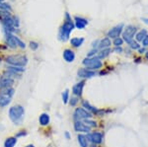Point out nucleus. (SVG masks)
I'll use <instances>...</instances> for the list:
<instances>
[{
  "instance_id": "412c9836",
  "label": "nucleus",
  "mask_w": 148,
  "mask_h": 147,
  "mask_svg": "<svg viewBox=\"0 0 148 147\" xmlns=\"http://www.w3.org/2000/svg\"><path fill=\"white\" fill-rule=\"evenodd\" d=\"M17 143V138L16 137H8L4 142V147H14Z\"/></svg>"
},
{
  "instance_id": "58836bf2",
  "label": "nucleus",
  "mask_w": 148,
  "mask_h": 147,
  "mask_svg": "<svg viewBox=\"0 0 148 147\" xmlns=\"http://www.w3.org/2000/svg\"><path fill=\"white\" fill-rule=\"evenodd\" d=\"M141 20H142L144 23H146L147 25H148V19H147V18H141Z\"/></svg>"
},
{
  "instance_id": "ddd939ff",
  "label": "nucleus",
  "mask_w": 148,
  "mask_h": 147,
  "mask_svg": "<svg viewBox=\"0 0 148 147\" xmlns=\"http://www.w3.org/2000/svg\"><path fill=\"white\" fill-rule=\"evenodd\" d=\"M84 85H85V81H81V82L74 85L73 88H72V93H73L74 96H76V97H81V96H82Z\"/></svg>"
},
{
  "instance_id": "c756f323",
  "label": "nucleus",
  "mask_w": 148,
  "mask_h": 147,
  "mask_svg": "<svg viewBox=\"0 0 148 147\" xmlns=\"http://www.w3.org/2000/svg\"><path fill=\"white\" fill-rule=\"evenodd\" d=\"M123 44V38H116L114 40V46H121V44Z\"/></svg>"
},
{
  "instance_id": "b1692460",
  "label": "nucleus",
  "mask_w": 148,
  "mask_h": 147,
  "mask_svg": "<svg viewBox=\"0 0 148 147\" xmlns=\"http://www.w3.org/2000/svg\"><path fill=\"white\" fill-rule=\"evenodd\" d=\"M7 70L8 71H10V72H13V73H22V72H24L25 71V68H23V67H18V66H12V65H10V66H8L7 67Z\"/></svg>"
},
{
  "instance_id": "1a4fd4ad",
  "label": "nucleus",
  "mask_w": 148,
  "mask_h": 147,
  "mask_svg": "<svg viewBox=\"0 0 148 147\" xmlns=\"http://www.w3.org/2000/svg\"><path fill=\"white\" fill-rule=\"evenodd\" d=\"M88 141L92 142L93 144H101L103 142V134L100 132H93V133H88L87 135Z\"/></svg>"
},
{
  "instance_id": "aec40b11",
  "label": "nucleus",
  "mask_w": 148,
  "mask_h": 147,
  "mask_svg": "<svg viewBox=\"0 0 148 147\" xmlns=\"http://www.w3.org/2000/svg\"><path fill=\"white\" fill-rule=\"evenodd\" d=\"M10 103H11L10 97H7V96H4V95L0 94V107H1V108H4V107L8 106Z\"/></svg>"
},
{
  "instance_id": "f3484780",
  "label": "nucleus",
  "mask_w": 148,
  "mask_h": 147,
  "mask_svg": "<svg viewBox=\"0 0 148 147\" xmlns=\"http://www.w3.org/2000/svg\"><path fill=\"white\" fill-rule=\"evenodd\" d=\"M111 44H112L111 39H109V38H105V39H103L99 42V46H98V47H99L100 49H109V47L111 46Z\"/></svg>"
},
{
  "instance_id": "7c9ffc66",
  "label": "nucleus",
  "mask_w": 148,
  "mask_h": 147,
  "mask_svg": "<svg viewBox=\"0 0 148 147\" xmlns=\"http://www.w3.org/2000/svg\"><path fill=\"white\" fill-rule=\"evenodd\" d=\"M128 44H130V46L132 49H140V44H138L137 42H135L134 40H133V41L131 42H130Z\"/></svg>"
},
{
  "instance_id": "a211bd4d",
  "label": "nucleus",
  "mask_w": 148,
  "mask_h": 147,
  "mask_svg": "<svg viewBox=\"0 0 148 147\" xmlns=\"http://www.w3.org/2000/svg\"><path fill=\"white\" fill-rule=\"evenodd\" d=\"M77 140H78V143H79L80 147H88V139H87V136L85 134H78L77 136Z\"/></svg>"
},
{
  "instance_id": "39448f33",
  "label": "nucleus",
  "mask_w": 148,
  "mask_h": 147,
  "mask_svg": "<svg viewBox=\"0 0 148 147\" xmlns=\"http://www.w3.org/2000/svg\"><path fill=\"white\" fill-rule=\"evenodd\" d=\"M137 32V29L136 27L132 25H128L125 27V32L123 33V42H126V44H130L133 41V37L134 35L136 34Z\"/></svg>"
},
{
  "instance_id": "0eeeda50",
  "label": "nucleus",
  "mask_w": 148,
  "mask_h": 147,
  "mask_svg": "<svg viewBox=\"0 0 148 147\" xmlns=\"http://www.w3.org/2000/svg\"><path fill=\"white\" fill-rule=\"evenodd\" d=\"M123 24H120V25H116V27H114L113 29H111L108 32V38L109 39H116V38H120L121 34L123 33Z\"/></svg>"
},
{
  "instance_id": "a19ab883",
  "label": "nucleus",
  "mask_w": 148,
  "mask_h": 147,
  "mask_svg": "<svg viewBox=\"0 0 148 147\" xmlns=\"http://www.w3.org/2000/svg\"><path fill=\"white\" fill-rule=\"evenodd\" d=\"M64 134H65V137H66V138H67V139H69V138H70V135H69V133H68L67 131H66V132H65V133H64Z\"/></svg>"
},
{
  "instance_id": "20e7f679",
  "label": "nucleus",
  "mask_w": 148,
  "mask_h": 147,
  "mask_svg": "<svg viewBox=\"0 0 148 147\" xmlns=\"http://www.w3.org/2000/svg\"><path fill=\"white\" fill-rule=\"evenodd\" d=\"M83 65L86 66L87 69H90V70H98L102 67L103 63L101 61V59L97 56H94V57H86L84 60H83Z\"/></svg>"
},
{
  "instance_id": "4468645a",
  "label": "nucleus",
  "mask_w": 148,
  "mask_h": 147,
  "mask_svg": "<svg viewBox=\"0 0 148 147\" xmlns=\"http://www.w3.org/2000/svg\"><path fill=\"white\" fill-rule=\"evenodd\" d=\"M74 20H75L74 26H75V27L77 28V29H79V30H83L86 26L88 25V20H87V19H85V18L76 16V17L74 18Z\"/></svg>"
},
{
  "instance_id": "6ab92c4d",
  "label": "nucleus",
  "mask_w": 148,
  "mask_h": 147,
  "mask_svg": "<svg viewBox=\"0 0 148 147\" xmlns=\"http://www.w3.org/2000/svg\"><path fill=\"white\" fill-rule=\"evenodd\" d=\"M84 42V39L83 38H72L70 40V44L73 47H79Z\"/></svg>"
},
{
  "instance_id": "9d476101",
  "label": "nucleus",
  "mask_w": 148,
  "mask_h": 147,
  "mask_svg": "<svg viewBox=\"0 0 148 147\" xmlns=\"http://www.w3.org/2000/svg\"><path fill=\"white\" fill-rule=\"evenodd\" d=\"M77 75L80 78H84V79H88V78H92L96 75V72L93 70L87 69V68H80L77 71Z\"/></svg>"
},
{
  "instance_id": "393cba45",
  "label": "nucleus",
  "mask_w": 148,
  "mask_h": 147,
  "mask_svg": "<svg viewBox=\"0 0 148 147\" xmlns=\"http://www.w3.org/2000/svg\"><path fill=\"white\" fill-rule=\"evenodd\" d=\"M111 49H101V51L98 53V56L97 57H99L100 59L101 58H106L107 56L109 55L110 53H111Z\"/></svg>"
},
{
  "instance_id": "72a5a7b5",
  "label": "nucleus",
  "mask_w": 148,
  "mask_h": 147,
  "mask_svg": "<svg viewBox=\"0 0 148 147\" xmlns=\"http://www.w3.org/2000/svg\"><path fill=\"white\" fill-rule=\"evenodd\" d=\"M30 47L33 49V51H36V49H39V44L36 42H30Z\"/></svg>"
},
{
  "instance_id": "4c0bfd02",
  "label": "nucleus",
  "mask_w": 148,
  "mask_h": 147,
  "mask_svg": "<svg viewBox=\"0 0 148 147\" xmlns=\"http://www.w3.org/2000/svg\"><path fill=\"white\" fill-rule=\"evenodd\" d=\"M99 46V41H95V42H93V44H92V46L94 47V49H96V47Z\"/></svg>"
},
{
  "instance_id": "423d86ee",
  "label": "nucleus",
  "mask_w": 148,
  "mask_h": 147,
  "mask_svg": "<svg viewBox=\"0 0 148 147\" xmlns=\"http://www.w3.org/2000/svg\"><path fill=\"white\" fill-rule=\"evenodd\" d=\"M93 113L86 111L84 108H77L73 113V118L75 120H83L86 118H92Z\"/></svg>"
},
{
  "instance_id": "6e6552de",
  "label": "nucleus",
  "mask_w": 148,
  "mask_h": 147,
  "mask_svg": "<svg viewBox=\"0 0 148 147\" xmlns=\"http://www.w3.org/2000/svg\"><path fill=\"white\" fill-rule=\"evenodd\" d=\"M74 129L77 132H81V133H89L91 127L86 125L82 120H75L74 122Z\"/></svg>"
},
{
  "instance_id": "e433bc0d",
  "label": "nucleus",
  "mask_w": 148,
  "mask_h": 147,
  "mask_svg": "<svg viewBox=\"0 0 148 147\" xmlns=\"http://www.w3.org/2000/svg\"><path fill=\"white\" fill-rule=\"evenodd\" d=\"M114 51H116V53H123V49H121V46H116V47H114Z\"/></svg>"
},
{
  "instance_id": "c85d7f7f",
  "label": "nucleus",
  "mask_w": 148,
  "mask_h": 147,
  "mask_svg": "<svg viewBox=\"0 0 148 147\" xmlns=\"http://www.w3.org/2000/svg\"><path fill=\"white\" fill-rule=\"evenodd\" d=\"M79 102V100H78V97L74 96V97H71L70 99H69V104H70L71 107H74L77 105V103Z\"/></svg>"
},
{
  "instance_id": "dca6fc26",
  "label": "nucleus",
  "mask_w": 148,
  "mask_h": 147,
  "mask_svg": "<svg viewBox=\"0 0 148 147\" xmlns=\"http://www.w3.org/2000/svg\"><path fill=\"white\" fill-rule=\"evenodd\" d=\"M49 122H51V117H49V113H42L39 118V122L42 126H47L49 125Z\"/></svg>"
},
{
  "instance_id": "4be33fe9",
  "label": "nucleus",
  "mask_w": 148,
  "mask_h": 147,
  "mask_svg": "<svg viewBox=\"0 0 148 147\" xmlns=\"http://www.w3.org/2000/svg\"><path fill=\"white\" fill-rule=\"evenodd\" d=\"M14 93H15V90L12 88V87H9V88H6V89H3V90H0V94L4 95V96H7V97H10V98L13 96Z\"/></svg>"
},
{
  "instance_id": "2f4dec72",
  "label": "nucleus",
  "mask_w": 148,
  "mask_h": 147,
  "mask_svg": "<svg viewBox=\"0 0 148 147\" xmlns=\"http://www.w3.org/2000/svg\"><path fill=\"white\" fill-rule=\"evenodd\" d=\"M15 40H16V44H17V46H20L21 49H25V47H26L25 42L21 41V40L19 39V38L16 37V36H15Z\"/></svg>"
},
{
  "instance_id": "f8f14e48",
  "label": "nucleus",
  "mask_w": 148,
  "mask_h": 147,
  "mask_svg": "<svg viewBox=\"0 0 148 147\" xmlns=\"http://www.w3.org/2000/svg\"><path fill=\"white\" fill-rule=\"evenodd\" d=\"M5 40L7 42V46L11 49H16L17 47V44H16V40H15V36L12 33L5 32Z\"/></svg>"
},
{
  "instance_id": "f704fd0d",
  "label": "nucleus",
  "mask_w": 148,
  "mask_h": 147,
  "mask_svg": "<svg viewBox=\"0 0 148 147\" xmlns=\"http://www.w3.org/2000/svg\"><path fill=\"white\" fill-rule=\"evenodd\" d=\"M27 135V131L26 130H20L19 132H17V134H16V138H18V137H22V136H25Z\"/></svg>"
},
{
  "instance_id": "5701e85b",
  "label": "nucleus",
  "mask_w": 148,
  "mask_h": 147,
  "mask_svg": "<svg viewBox=\"0 0 148 147\" xmlns=\"http://www.w3.org/2000/svg\"><path fill=\"white\" fill-rule=\"evenodd\" d=\"M147 36V31L146 30H141L135 35V39H136V42H142L144 40V38Z\"/></svg>"
},
{
  "instance_id": "f03ea898",
  "label": "nucleus",
  "mask_w": 148,
  "mask_h": 147,
  "mask_svg": "<svg viewBox=\"0 0 148 147\" xmlns=\"http://www.w3.org/2000/svg\"><path fill=\"white\" fill-rule=\"evenodd\" d=\"M24 116H25V109L23 106L16 105L9 109V118L15 124H21Z\"/></svg>"
},
{
  "instance_id": "ea45409f",
  "label": "nucleus",
  "mask_w": 148,
  "mask_h": 147,
  "mask_svg": "<svg viewBox=\"0 0 148 147\" xmlns=\"http://www.w3.org/2000/svg\"><path fill=\"white\" fill-rule=\"evenodd\" d=\"M145 53V49H139V53Z\"/></svg>"
},
{
  "instance_id": "9b49d317",
  "label": "nucleus",
  "mask_w": 148,
  "mask_h": 147,
  "mask_svg": "<svg viewBox=\"0 0 148 147\" xmlns=\"http://www.w3.org/2000/svg\"><path fill=\"white\" fill-rule=\"evenodd\" d=\"M14 84V79L13 78H9L3 75L0 77V90H3L6 88H9Z\"/></svg>"
},
{
  "instance_id": "7ed1b4c3",
  "label": "nucleus",
  "mask_w": 148,
  "mask_h": 147,
  "mask_svg": "<svg viewBox=\"0 0 148 147\" xmlns=\"http://www.w3.org/2000/svg\"><path fill=\"white\" fill-rule=\"evenodd\" d=\"M6 62L12 66H18V67H24L28 63V58L24 55H9L6 57Z\"/></svg>"
},
{
  "instance_id": "bb28decb",
  "label": "nucleus",
  "mask_w": 148,
  "mask_h": 147,
  "mask_svg": "<svg viewBox=\"0 0 148 147\" xmlns=\"http://www.w3.org/2000/svg\"><path fill=\"white\" fill-rule=\"evenodd\" d=\"M62 101L64 104H67L69 101V90L66 89L64 90V92L62 93Z\"/></svg>"
},
{
  "instance_id": "79ce46f5",
  "label": "nucleus",
  "mask_w": 148,
  "mask_h": 147,
  "mask_svg": "<svg viewBox=\"0 0 148 147\" xmlns=\"http://www.w3.org/2000/svg\"><path fill=\"white\" fill-rule=\"evenodd\" d=\"M26 147H35L34 145H33V144H29V145H27Z\"/></svg>"
},
{
  "instance_id": "cd10ccee",
  "label": "nucleus",
  "mask_w": 148,
  "mask_h": 147,
  "mask_svg": "<svg viewBox=\"0 0 148 147\" xmlns=\"http://www.w3.org/2000/svg\"><path fill=\"white\" fill-rule=\"evenodd\" d=\"M0 9H2V10H4V11H11L12 10L11 6L7 3H4V2H0Z\"/></svg>"
},
{
  "instance_id": "f257e3e1",
  "label": "nucleus",
  "mask_w": 148,
  "mask_h": 147,
  "mask_svg": "<svg viewBox=\"0 0 148 147\" xmlns=\"http://www.w3.org/2000/svg\"><path fill=\"white\" fill-rule=\"evenodd\" d=\"M74 23L71 20V17L68 13H65V21H64L63 25L60 27L58 33V39L62 42H66L69 39V36H70L71 32L74 29Z\"/></svg>"
},
{
  "instance_id": "c9c22d12",
  "label": "nucleus",
  "mask_w": 148,
  "mask_h": 147,
  "mask_svg": "<svg viewBox=\"0 0 148 147\" xmlns=\"http://www.w3.org/2000/svg\"><path fill=\"white\" fill-rule=\"evenodd\" d=\"M142 46H148V35L144 38V40L142 41Z\"/></svg>"
},
{
  "instance_id": "c03bdc74",
  "label": "nucleus",
  "mask_w": 148,
  "mask_h": 147,
  "mask_svg": "<svg viewBox=\"0 0 148 147\" xmlns=\"http://www.w3.org/2000/svg\"><path fill=\"white\" fill-rule=\"evenodd\" d=\"M146 58L148 59V53H146Z\"/></svg>"
},
{
  "instance_id": "2eb2a0df",
  "label": "nucleus",
  "mask_w": 148,
  "mask_h": 147,
  "mask_svg": "<svg viewBox=\"0 0 148 147\" xmlns=\"http://www.w3.org/2000/svg\"><path fill=\"white\" fill-rule=\"evenodd\" d=\"M63 58L66 62L71 63V62H73L74 59H75V53H74V51H71V49H66L63 51Z\"/></svg>"
},
{
  "instance_id": "37998d69",
  "label": "nucleus",
  "mask_w": 148,
  "mask_h": 147,
  "mask_svg": "<svg viewBox=\"0 0 148 147\" xmlns=\"http://www.w3.org/2000/svg\"><path fill=\"white\" fill-rule=\"evenodd\" d=\"M90 147H97V146H96V144H92V145L90 146Z\"/></svg>"
},
{
  "instance_id": "473e14b6",
  "label": "nucleus",
  "mask_w": 148,
  "mask_h": 147,
  "mask_svg": "<svg viewBox=\"0 0 148 147\" xmlns=\"http://www.w3.org/2000/svg\"><path fill=\"white\" fill-rule=\"evenodd\" d=\"M97 53H98V49H93L92 51H89V53L87 54V57H94Z\"/></svg>"
},
{
  "instance_id": "a878e982",
  "label": "nucleus",
  "mask_w": 148,
  "mask_h": 147,
  "mask_svg": "<svg viewBox=\"0 0 148 147\" xmlns=\"http://www.w3.org/2000/svg\"><path fill=\"white\" fill-rule=\"evenodd\" d=\"M82 122H84L86 125H88L89 127H95V126H97V122H94V120H92L91 118H86V120H83Z\"/></svg>"
}]
</instances>
